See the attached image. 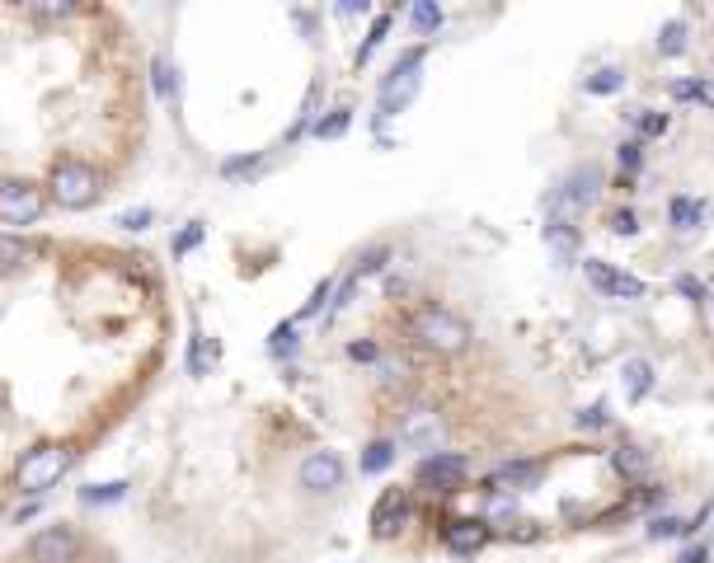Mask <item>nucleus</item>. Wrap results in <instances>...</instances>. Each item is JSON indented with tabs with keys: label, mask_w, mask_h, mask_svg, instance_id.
Wrapping results in <instances>:
<instances>
[{
	"label": "nucleus",
	"mask_w": 714,
	"mask_h": 563,
	"mask_svg": "<svg viewBox=\"0 0 714 563\" xmlns=\"http://www.w3.org/2000/svg\"><path fill=\"white\" fill-rule=\"evenodd\" d=\"M99 198H104V174L90 160L66 155V160L52 165V174H47V202H57L62 212H90Z\"/></svg>",
	"instance_id": "obj_1"
},
{
	"label": "nucleus",
	"mask_w": 714,
	"mask_h": 563,
	"mask_svg": "<svg viewBox=\"0 0 714 563\" xmlns=\"http://www.w3.org/2000/svg\"><path fill=\"white\" fill-rule=\"evenodd\" d=\"M409 334H414L419 348L437 352V357H456V352L470 348V324L461 320V315L442 310V305H423V310H414V315H409Z\"/></svg>",
	"instance_id": "obj_2"
},
{
	"label": "nucleus",
	"mask_w": 714,
	"mask_h": 563,
	"mask_svg": "<svg viewBox=\"0 0 714 563\" xmlns=\"http://www.w3.org/2000/svg\"><path fill=\"white\" fill-rule=\"evenodd\" d=\"M76 465V451L66 442H43V446H33V451H24V460L15 465V484L19 493H47L52 484H62V474Z\"/></svg>",
	"instance_id": "obj_3"
},
{
	"label": "nucleus",
	"mask_w": 714,
	"mask_h": 563,
	"mask_svg": "<svg viewBox=\"0 0 714 563\" xmlns=\"http://www.w3.org/2000/svg\"><path fill=\"white\" fill-rule=\"evenodd\" d=\"M419 85H423V47H414V52H404L386 76H381V90H376V122L404 113V108L419 99Z\"/></svg>",
	"instance_id": "obj_4"
},
{
	"label": "nucleus",
	"mask_w": 714,
	"mask_h": 563,
	"mask_svg": "<svg viewBox=\"0 0 714 563\" xmlns=\"http://www.w3.org/2000/svg\"><path fill=\"white\" fill-rule=\"evenodd\" d=\"M47 212V188L29 179H0V226L29 230L38 226Z\"/></svg>",
	"instance_id": "obj_5"
},
{
	"label": "nucleus",
	"mask_w": 714,
	"mask_h": 563,
	"mask_svg": "<svg viewBox=\"0 0 714 563\" xmlns=\"http://www.w3.org/2000/svg\"><path fill=\"white\" fill-rule=\"evenodd\" d=\"M597 188H602V174L592 165H578L569 179L559 183L555 198H550V221H564V226H569L578 212H588L592 202H597Z\"/></svg>",
	"instance_id": "obj_6"
},
{
	"label": "nucleus",
	"mask_w": 714,
	"mask_h": 563,
	"mask_svg": "<svg viewBox=\"0 0 714 563\" xmlns=\"http://www.w3.org/2000/svg\"><path fill=\"white\" fill-rule=\"evenodd\" d=\"M76 559H80V531L71 521L43 526L29 540V563H76Z\"/></svg>",
	"instance_id": "obj_7"
},
{
	"label": "nucleus",
	"mask_w": 714,
	"mask_h": 563,
	"mask_svg": "<svg viewBox=\"0 0 714 563\" xmlns=\"http://www.w3.org/2000/svg\"><path fill=\"white\" fill-rule=\"evenodd\" d=\"M470 474V460L456 456V451H437V456H423L419 470H414V479H419L423 488H433V493H451V488L461 484Z\"/></svg>",
	"instance_id": "obj_8"
},
{
	"label": "nucleus",
	"mask_w": 714,
	"mask_h": 563,
	"mask_svg": "<svg viewBox=\"0 0 714 563\" xmlns=\"http://www.w3.org/2000/svg\"><path fill=\"white\" fill-rule=\"evenodd\" d=\"M583 273H588V287L611 296V301H639V296H644V282H639V277L621 273V268H611V263H602V259H583Z\"/></svg>",
	"instance_id": "obj_9"
},
{
	"label": "nucleus",
	"mask_w": 714,
	"mask_h": 563,
	"mask_svg": "<svg viewBox=\"0 0 714 563\" xmlns=\"http://www.w3.org/2000/svg\"><path fill=\"white\" fill-rule=\"evenodd\" d=\"M343 460L334 451H311V456L301 460V488L315 493V498H325V493H339L343 488Z\"/></svg>",
	"instance_id": "obj_10"
},
{
	"label": "nucleus",
	"mask_w": 714,
	"mask_h": 563,
	"mask_svg": "<svg viewBox=\"0 0 714 563\" xmlns=\"http://www.w3.org/2000/svg\"><path fill=\"white\" fill-rule=\"evenodd\" d=\"M414 517V503H409V493L404 488H386L372 507V535L376 540H390V535H400Z\"/></svg>",
	"instance_id": "obj_11"
},
{
	"label": "nucleus",
	"mask_w": 714,
	"mask_h": 563,
	"mask_svg": "<svg viewBox=\"0 0 714 563\" xmlns=\"http://www.w3.org/2000/svg\"><path fill=\"white\" fill-rule=\"evenodd\" d=\"M541 479V465H527V460H508V465H498L489 474V488H503V493H522Z\"/></svg>",
	"instance_id": "obj_12"
},
{
	"label": "nucleus",
	"mask_w": 714,
	"mask_h": 563,
	"mask_svg": "<svg viewBox=\"0 0 714 563\" xmlns=\"http://www.w3.org/2000/svg\"><path fill=\"white\" fill-rule=\"evenodd\" d=\"M621 385L630 404H644V395H653V362L649 357H630L621 366Z\"/></svg>",
	"instance_id": "obj_13"
},
{
	"label": "nucleus",
	"mask_w": 714,
	"mask_h": 563,
	"mask_svg": "<svg viewBox=\"0 0 714 563\" xmlns=\"http://www.w3.org/2000/svg\"><path fill=\"white\" fill-rule=\"evenodd\" d=\"M489 526L484 521H451L447 526V545L456 549V554H480L484 545H489Z\"/></svg>",
	"instance_id": "obj_14"
},
{
	"label": "nucleus",
	"mask_w": 714,
	"mask_h": 563,
	"mask_svg": "<svg viewBox=\"0 0 714 563\" xmlns=\"http://www.w3.org/2000/svg\"><path fill=\"white\" fill-rule=\"evenodd\" d=\"M184 366H188V376H212V366H217V343H212L207 334H193L188 338Z\"/></svg>",
	"instance_id": "obj_15"
},
{
	"label": "nucleus",
	"mask_w": 714,
	"mask_h": 563,
	"mask_svg": "<svg viewBox=\"0 0 714 563\" xmlns=\"http://www.w3.org/2000/svg\"><path fill=\"white\" fill-rule=\"evenodd\" d=\"M353 127V108L343 104V108H329L325 118H315L311 122V137H320V141H339L343 132Z\"/></svg>",
	"instance_id": "obj_16"
},
{
	"label": "nucleus",
	"mask_w": 714,
	"mask_h": 563,
	"mask_svg": "<svg viewBox=\"0 0 714 563\" xmlns=\"http://www.w3.org/2000/svg\"><path fill=\"white\" fill-rule=\"evenodd\" d=\"M668 216H672V226H677V230H700V226H705V216H710V207H705V202H696V198H672Z\"/></svg>",
	"instance_id": "obj_17"
},
{
	"label": "nucleus",
	"mask_w": 714,
	"mask_h": 563,
	"mask_svg": "<svg viewBox=\"0 0 714 563\" xmlns=\"http://www.w3.org/2000/svg\"><path fill=\"white\" fill-rule=\"evenodd\" d=\"M611 465H616L621 479H644V470H649V451H639V446H616V451H611Z\"/></svg>",
	"instance_id": "obj_18"
},
{
	"label": "nucleus",
	"mask_w": 714,
	"mask_h": 563,
	"mask_svg": "<svg viewBox=\"0 0 714 563\" xmlns=\"http://www.w3.org/2000/svg\"><path fill=\"white\" fill-rule=\"evenodd\" d=\"M151 76H156V94H160V99H179V66H174L170 57L151 61Z\"/></svg>",
	"instance_id": "obj_19"
},
{
	"label": "nucleus",
	"mask_w": 714,
	"mask_h": 563,
	"mask_svg": "<svg viewBox=\"0 0 714 563\" xmlns=\"http://www.w3.org/2000/svg\"><path fill=\"white\" fill-rule=\"evenodd\" d=\"M123 498H127V484H123V479H113V484H85V488H80V503H90V507L123 503Z\"/></svg>",
	"instance_id": "obj_20"
},
{
	"label": "nucleus",
	"mask_w": 714,
	"mask_h": 563,
	"mask_svg": "<svg viewBox=\"0 0 714 563\" xmlns=\"http://www.w3.org/2000/svg\"><path fill=\"white\" fill-rule=\"evenodd\" d=\"M395 465V442H367L362 451V474H386Z\"/></svg>",
	"instance_id": "obj_21"
},
{
	"label": "nucleus",
	"mask_w": 714,
	"mask_h": 563,
	"mask_svg": "<svg viewBox=\"0 0 714 563\" xmlns=\"http://www.w3.org/2000/svg\"><path fill=\"white\" fill-rule=\"evenodd\" d=\"M583 90H588V94H621V90H625V71H621V66L592 71V76L583 80Z\"/></svg>",
	"instance_id": "obj_22"
},
{
	"label": "nucleus",
	"mask_w": 714,
	"mask_h": 563,
	"mask_svg": "<svg viewBox=\"0 0 714 563\" xmlns=\"http://www.w3.org/2000/svg\"><path fill=\"white\" fill-rule=\"evenodd\" d=\"M677 52H686V24L682 19H668L658 29V57H677Z\"/></svg>",
	"instance_id": "obj_23"
},
{
	"label": "nucleus",
	"mask_w": 714,
	"mask_h": 563,
	"mask_svg": "<svg viewBox=\"0 0 714 563\" xmlns=\"http://www.w3.org/2000/svg\"><path fill=\"white\" fill-rule=\"evenodd\" d=\"M264 169V155H235V160H221V179H254Z\"/></svg>",
	"instance_id": "obj_24"
},
{
	"label": "nucleus",
	"mask_w": 714,
	"mask_h": 563,
	"mask_svg": "<svg viewBox=\"0 0 714 563\" xmlns=\"http://www.w3.org/2000/svg\"><path fill=\"white\" fill-rule=\"evenodd\" d=\"M409 24L419 33H437L442 29V5H433V0H419L414 10H409Z\"/></svg>",
	"instance_id": "obj_25"
},
{
	"label": "nucleus",
	"mask_w": 714,
	"mask_h": 563,
	"mask_svg": "<svg viewBox=\"0 0 714 563\" xmlns=\"http://www.w3.org/2000/svg\"><path fill=\"white\" fill-rule=\"evenodd\" d=\"M386 33H390V15H381L372 24V29H367V38H362V47H357V66H367V61H372V52L381 43H386Z\"/></svg>",
	"instance_id": "obj_26"
},
{
	"label": "nucleus",
	"mask_w": 714,
	"mask_h": 563,
	"mask_svg": "<svg viewBox=\"0 0 714 563\" xmlns=\"http://www.w3.org/2000/svg\"><path fill=\"white\" fill-rule=\"evenodd\" d=\"M672 99H682V104H710L714 90H705L700 80H672Z\"/></svg>",
	"instance_id": "obj_27"
},
{
	"label": "nucleus",
	"mask_w": 714,
	"mask_h": 563,
	"mask_svg": "<svg viewBox=\"0 0 714 563\" xmlns=\"http://www.w3.org/2000/svg\"><path fill=\"white\" fill-rule=\"evenodd\" d=\"M202 235H207V226H202V221H188V226H184V230H179V235L170 240L174 259H179V254H188V249H198V244H202Z\"/></svg>",
	"instance_id": "obj_28"
},
{
	"label": "nucleus",
	"mask_w": 714,
	"mask_h": 563,
	"mask_svg": "<svg viewBox=\"0 0 714 563\" xmlns=\"http://www.w3.org/2000/svg\"><path fill=\"white\" fill-rule=\"evenodd\" d=\"M433 432H437V427H433V423H428V418L419 413V418H409V423H404V432H400V437H404L409 446H428V442H433Z\"/></svg>",
	"instance_id": "obj_29"
},
{
	"label": "nucleus",
	"mask_w": 714,
	"mask_h": 563,
	"mask_svg": "<svg viewBox=\"0 0 714 563\" xmlns=\"http://www.w3.org/2000/svg\"><path fill=\"white\" fill-rule=\"evenodd\" d=\"M649 540H672V535H686V521L682 517H658V521H649Z\"/></svg>",
	"instance_id": "obj_30"
},
{
	"label": "nucleus",
	"mask_w": 714,
	"mask_h": 563,
	"mask_svg": "<svg viewBox=\"0 0 714 563\" xmlns=\"http://www.w3.org/2000/svg\"><path fill=\"white\" fill-rule=\"evenodd\" d=\"M329 296H334V282H329V277H325V282H320V287L311 291V301L301 305V315H296V320H311V315H320V310H325V301H329Z\"/></svg>",
	"instance_id": "obj_31"
},
{
	"label": "nucleus",
	"mask_w": 714,
	"mask_h": 563,
	"mask_svg": "<svg viewBox=\"0 0 714 563\" xmlns=\"http://www.w3.org/2000/svg\"><path fill=\"white\" fill-rule=\"evenodd\" d=\"M296 348V320L292 324H278V329H273V338H268V352H292Z\"/></svg>",
	"instance_id": "obj_32"
},
{
	"label": "nucleus",
	"mask_w": 714,
	"mask_h": 563,
	"mask_svg": "<svg viewBox=\"0 0 714 563\" xmlns=\"http://www.w3.org/2000/svg\"><path fill=\"white\" fill-rule=\"evenodd\" d=\"M151 216H156L151 207H132V212L118 216V226H123V230H146V226H151Z\"/></svg>",
	"instance_id": "obj_33"
},
{
	"label": "nucleus",
	"mask_w": 714,
	"mask_h": 563,
	"mask_svg": "<svg viewBox=\"0 0 714 563\" xmlns=\"http://www.w3.org/2000/svg\"><path fill=\"white\" fill-rule=\"evenodd\" d=\"M611 423V409L606 404H588V409L578 413V427H606Z\"/></svg>",
	"instance_id": "obj_34"
},
{
	"label": "nucleus",
	"mask_w": 714,
	"mask_h": 563,
	"mask_svg": "<svg viewBox=\"0 0 714 563\" xmlns=\"http://www.w3.org/2000/svg\"><path fill=\"white\" fill-rule=\"evenodd\" d=\"M635 127L644 132V137H658V132H668V118H663V113H649V118L639 113V118H635Z\"/></svg>",
	"instance_id": "obj_35"
},
{
	"label": "nucleus",
	"mask_w": 714,
	"mask_h": 563,
	"mask_svg": "<svg viewBox=\"0 0 714 563\" xmlns=\"http://www.w3.org/2000/svg\"><path fill=\"white\" fill-rule=\"evenodd\" d=\"M616 160H621V169H639L644 165V146H639V141H625Z\"/></svg>",
	"instance_id": "obj_36"
},
{
	"label": "nucleus",
	"mask_w": 714,
	"mask_h": 563,
	"mask_svg": "<svg viewBox=\"0 0 714 563\" xmlns=\"http://www.w3.org/2000/svg\"><path fill=\"white\" fill-rule=\"evenodd\" d=\"M29 15L33 19H66V15H76V5H29Z\"/></svg>",
	"instance_id": "obj_37"
},
{
	"label": "nucleus",
	"mask_w": 714,
	"mask_h": 563,
	"mask_svg": "<svg viewBox=\"0 0 714 563\" xmlns=\"http://www.w3.org/2000/svg\"><path fill=\"white\" fill-rule=\"evenodd\" d=\"M24 254H29L24 240H5V235H0V263H24Z\"/></svg>",
	"instance_id": "obj_38"
},
{
	"label": "nucleus",
	"mask_w": 714,
	"mask_h": 563,
	"mask_svg": "<svg viewBox=\"0 0 714 563\" xmlns=\"http://www.w3.org/2000/svg\"><path fill=\"white\" fill-rule=\"evenodd\" d=\"M348 357H353V362H376V357H381V348H376V343H353V348H348Z\"/></svg>",
	"instance_id": "obj_39"
},
{
	"label": "nucleus",
	"mask_w": 714,
	"mask_h": 563,
	"mask_svg": "<svg viewBox=\"0 0 714 563\" xmlns=\"http://www.w3.org/2000/svg\"><path fill=\"white\" fill-rule=\"evenodd\" d=\"M677 563H710V545H691Z\"/></svg>",
	"instance_id": "obj_40"
},
{
	"label": "nucleus",
	"mask_w": 714,
	"mask_h": 563,
	"mask_svg": "<svg viewBox=\"0 0 714 563\" xmlns=\"http://www.w3.org/2000/svg\"><path fill=\"white\" fill-rule=\"evenodd\" d=\"M616 230H621V235H635V212H616Z\"/></svg>",
	"instance_id": "obj_41"
},
{
	"label": "nucleus",
	"mask_w": 714,
	"mask_h": 563,
	"mask_svg": "<svg viewBox=\"0 0 714 563\" xmlns=\"http://www.w3.org/2000/svg\"><path fill=\"white\" fill-rule=\"evenodd\" d=\"M677 291H682V296H700V282L696 277H677Z\"/></svg>",
	"instance_id": "obj_42"
},
{
	"label": "nucleus",
	"mask_w": 714,
	"mask_h": 563,
	"mask_svg": "<svg viewBox=\"0 0 714 563\" xmlns=\"http://www.w3.org/2000/svg\"><path fill=\"white\" fill-rule=\"evenodd\" d=\"M710 108H714V99H710Z\"/></svg>",
	"instance_id": "obj_43"
}]
</instances>
